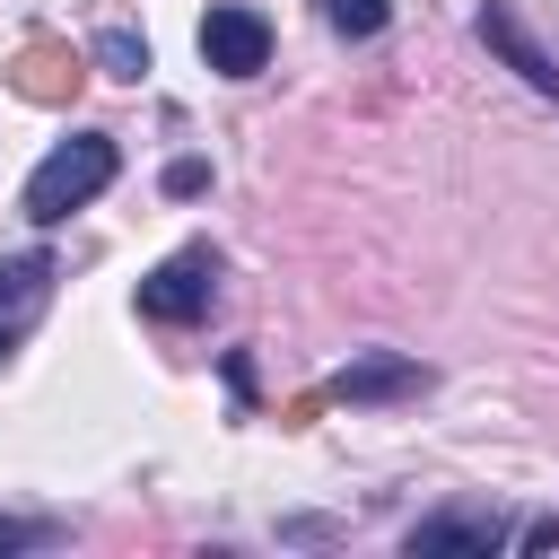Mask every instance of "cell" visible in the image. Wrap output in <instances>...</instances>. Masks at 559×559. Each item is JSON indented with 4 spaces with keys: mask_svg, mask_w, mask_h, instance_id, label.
<instances>
[{
    "mask_svg": "<svg viewBox=\"0 0 559 559\" xmlns=\"http://www.w3.org/2000/svg\"><path fill=\"white\" fill-rule=\"evenodd\" d=\"M114 166H122V148L105 140V131H79V140H61L35 175H26V218L35 227H61L70 210H87L105 183H114Z\"/></svg>",
    "mask_w": 559,
    "mask_h": 559,
    "instance_id": "6da1fadb",
    "label": "cell"
},
{
    "mask_svg": "<svg viewBox=\"0 0 559 559\" xmlns=\"http://www.w3.org/2000/svg\"><path fill=\"white\" fill-rule=\"evenodd\" d=\"M210 297H218V253H210V245H183V253H166V262L140 280V314H148V323H201Z\"/></svg>",
    "mask_w": 559,
    "mask_h": 559,
    "instance_id": "7a4b0ae2",
    "label": "cell"
},
{
    "mask_svg": "<svg viewBox=\"0 0 559 559\" xmlns=\"http://www.w3.org/2000/svg\"><path fill=\"white\" fill-rule=\"evenodd\" d=\"M201 61H210L218 79H253V70H271V17L245 9V0H218V9L201 17Z\"/></svg>",
    "mask_w": 559,
    "mask_h": 559,
    "instance_id": "3957f363",
    "label": "cell"
},
{
    "mask_svg": "<svg viewBox=\"0 0 559 559\" xmlns=\"http://www.w3.org/2000/svg\"><path fill=\"white\" fill-rule=\"evenodd\" d=\"M52 280H61L52 253H9V262H0V358L35 332V314L52 306Z\"/></svg>",
    "mask_w": 559,
    "mask_h": 559,
    "instance_id": "277c9868",
    "label": "cell"
},
{
    "mask_svg": "<svg viewBox=\"0 0 559 559\" xmlns=\"http://www.w3.org/2000/svg\"><path fill=\"white\" fill-rule=\"evenodd\" d=\"M480 35H489V52H507V70H524V87H533V96H550V105H559V61L524 35V17H515L507 0H480Z\"/></svg>",
    "mask_w": 559,
    "mask_h": 559,
    "instance_id": "5b68a950",
    "label": "cell"
},
{
    "mask_svg": "<svg viewBox=\"0 0 559 559\" xmlns=\"http://www.w3.org/2000/svg\"><path fill=\"white\" fill-rule=\"evenodd\" d=\"M79 79H87V61H79L70 44H26V52H17V70H9V87H17L26 105H70V96H79Z\"/></svg>",
    "mask_w": 559,
    "mask_h": 559,
    "instance_id": "8992f818",
    "label": "cell"
},
{
    "mask_svg": "<svg viewBox=\"0 0 559 559\" xmlns=\"http://www.w3.org/2000/svg\"><path fill=\"white\" fill-rule=\"evenodd\" d=\"M428 384V367L419 358H358V367H341L332 376V393L341 402H393V393H419Z\"/></svg>",
    "mask_w": 559,
    "mask_h": 559,
    "instance_id": "52a82bcc",
    "label": "cell"
},
{
    "mask_svg": "<svg viewBox=\"0 0 559 559\" xmlns=\"http://www.w3.org/2000/svg\"><path fill=\"white\" fill-rule=\"evenodd\" d=\"M507 542V524L498 515H428V524H411V559H437V550H498Z\"/></svg>",
    "mask_w": 559,
    "mask_h": 559,
    "instance_id": "ba28073f",
    "label": "cell"
},
{
    "mask_svg": "<svg viewBox=\"0 0 559 559\" xmlns=\"http://www.w3.org/2000/svg\"><path fill=\"white\" fill-rule=\"evenodd\" d=\"M314 9H323V26H332V35H349V44L384 35V17H393V0H314Z\"/></svg>",
    "mask_w": 559,
    "mask_h": 559,
    "instance_id": "9c48e42d",
    "label": "cell"
},
{
    "mask_svg": "<svg viewBox=\"0 0 559 559\" xmlns=\"http://www.w3.org/2000/svg\"><path fill=\"white\" fill-rule=\"evenodd\" d=\"M96 70H105V79H148V44H140L131 26H105V35H96Z\"/></svg>",
    "mask_w": 559,
    "mask_h": 559,
    "instance_id": "30bf717a",
    "label": "cell"
},
{
    "mask_svg": "<svg viewBox=\"0 0 559 559\" xmlns=\"http://www.w3.org/2000/svg\"><path fill=\"white\" fill-rule=\"evenodd\" d=\"M166 192H175V201L210 192V166H201V157H175V166H166Z\"/></svg>",
    "mask_w": 559,
    "mask_h": 559,
    "instance_id": "8fae6325",
    "label": "cell"
},
{
    "mask_svg": "<svg viewBox=\"0 0 559 559\" xmlns=\"http://www.w3.org/2000/svg\"><path fill=\"white\" fill-rule=\"evenodd\" d=\"M52 542V524H26V515H0V550H35Z\"/></svg>",
    "mask_w": 559,
    "mask_h": 559,
    "instance_id": "7c38bea8",
    "label": "cell"
},
{
    "mask_svg": "<svg viewBox=\"0 0 559 559\" xmlns=\"http://www.w3.org/2000/svg\"><path fill=\"white\" fill-rule=\"evenodd\" d=\"M550 542H559V515H542V524L524 533V550H550Z\"/></svg>",
    "mask_w": 559,
    "mask_h": 559,
    "instance_id": "4fadbf2b",
    "label": "cell"
}]
</instances>
